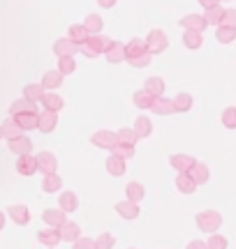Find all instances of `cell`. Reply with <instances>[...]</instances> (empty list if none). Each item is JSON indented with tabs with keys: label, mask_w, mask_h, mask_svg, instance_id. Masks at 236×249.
I'll use <instances>...</instances> for the list:
<instances>
[{
	"label": "cell",
	"mask_w": 236,
	"mask_h": 249,
	"mask_svg": "<svg viewBox=\"0 0 236 249\" xmlns=\"http://www.w3.org/2000/svg\"><path fill=\"white\" fill-rule=\"evenodd\" d=\"M109 44H111L109 37H104L98 33V35H88V39L79 44V51H81L86 58H98L100 53H104V51L109 49Z\"/></svg>",
	"instance_id": "obj_1"
},
{
	"label": "cell",
	"mask_w": 236,
	"mask_h": 249,
	"mask_svg": "<svg viewBox=\"0 0 236 249\" xmlns=\"http://www.w3.org/2000/svg\"><path fill=\"white\" fill-rule=\"evenodd\" d=\"M195 222L199 226V231L204 233H216L222 226V214L218 210H201L197 217H195Z\"/></svg>",
	"instance_id": "obj_2"
},
{
	"label": "cell",
	"mask_w": 236,
	"mask_h": 249,
	"mask_svg": "<svg viewBox=\"0 0 236 249\" xmlns=\"http://www.w3.org/2000/svg\"><path fill=\"white\" fill-rule=\"evenodd\" d=\"M144 44H146V51H148V53L157 55V53H164V51H167L169 39H167V35H164L162 30H151L148 37L144 39Z\"/></svg>",
	"instance_id": "obj_3"
},
{
	"label": "cell",
	"mask_w": 236,
	"mask_h": 249,
	"mask_svg": "<svg viewBox=\"0 0 236 249\" xmlns=\"http://www.w3.org/2000/svg\"><path fill=\"white\" fill-rule=\"evenodd\" d=\"M91 143L95 148H102V150H111L114 145H116V132H111V129H98V132L91 136Z\"/></svg>",
	"instance_id": "obj_4"
},
{
	"label": "cell",
	"mask_w": 236,
	"mask_h": 249,
	"mask_svg": "<svg viewBox=\"0 0 236 249\" xmlns=\"http://www.w3.org/2000/svg\"><path fill=\"white\" fill-rule=\"evenodd\" d=\"M35 160H37V171H39V173H44V176L46 173H56V171H58V160H56L54 152L42 150Z\"/></svg>",
	"instance_id": "obj_5"
},
{
	"label": "cell",
	"mask_w": 236,
	"mask_h": 249,
	"mask_svg": "<svg viewBox=\"0 0 236 249\" xmlns=\"http://www.w3.org/2000/svg\"><path fill=\"white\" fill-rule=\"evenodd\" d=\"M58 127V113L56 111H42V113H37V129L44 134H51Z\"/></svg>",
	"instance_id": "obj_6"
},
{
	"label": "cell",
	"mask_w": 236,
	"mask_h": 249,
	"mask_svg": "<svg viewBox=\"0 0 236 249\" xmlns=\"http://www.w3.org/2000/svg\"><path fill=\"white\" fill-rule=\"evenodd\" d=\"M7 214H9V219L17 224V226H26V224L30 222V210H28V205H23V203L9 205Z\"/></svg>",
	"instance_id": "obj_7"
},
{
	"label": "cell",
	"mask_w": 236,
	"mask_h": 249,
	"mask_svg": "<svg viewBox=\"0 0 236 249\" xmlns=\"http://www.w3.org/2000/svg\"><path fill=\"white\" fill-rule=\"evenodd\" d=\"M17 171L21 173V176H35V171H37V160H35V155H19V160H17Z\"/></svg>",
	"instance_id": "obj_8"
},
{
	"label": "cell",
	"mask_w": 236,
	"mask_h": 249,
	"mask_svg": "<svg viewBox=\"0 0 236 249\" xmlns=\"http://www.w3.org/2000/svg\"><path fill=\"white\" fill-rule=\"evenodd\" d=\"M77 51H79V44L72 42L70 37H60V39L54 42V53L58 55V58H63V55H74Z\"/></svg>",
	"instance_id": "obj_9"
},
{
	"label": "cell",
	"mask_w": 236,
	"mask_h": 249,
	"mask_svg": "<svg viewBox=\"0 0 236 249\" xmlns=\"http://www.w3.org/2000/svg\"><path fill=\"white\" fill-rule=\"evenodd\" d=\"M58 235H60V240H65V242H74L77 238H81V226L74 222H63L58 226Z\"/></svg>",
	"instance_id": "obj_10"
},
{
	"label": "cell",
	"mask_w": 236,
	"mask_h": 249,
	"mask_svg": "<svg viewBox=\"0 0 236 249\" xmlns=\"http://www.w3.org/2000/svg\"><path fill=\"white\" fill-rule=\"evenodd\" d=\"M178 26H183L185 30H197V33H204V28L209 26L206 18L201 14H185V17L178 21Z\"/></svg>",
	"instance_id": "obj_11"
},
{
	"label": "cell",
	"mask_w": 236,
	"mask_h": 249,
	"mask_svg": "<svg viewBox=\"0 0 236 249\" xmlns=\"http://www.w3.org/2000/svg\"><path fill=\"white\" fill-rule=\"evenodd\" d=\"M39 104L46 108V111H60V108L65 107V102L60 95H56L54 90H44V95H42V99H39Z\"/></svg>",
	"instance_id": "obj_12"
},
{
	"label": "cell",
	"mask_w": 236,
	"mask_h": 249,
	"mask_svg": "<svg viewBox=\"0 0 236 249\" xmlns=\"http://www.w3.org/2000/svg\"><path fill=\"white\" fill-rule=\"evenodd\" d=\"M17 113H39V108L35 102H28L26 97H21L9 104V116H17Z\"/></svg>",
	"instance_id": "obj_13"
},
{
	"label": "cell",
	"mask_w": 236,
	"mask_h": 249,
	"mask_svg": "<svg viewBox=\"0 0 236 249\" xmlns=\"http://www.w3.org/2000/svg\"><path fill=\"white\" fill-rule=\"evenodd\" d=\"M65 214H67V213H65V210H60V208H58V210H54V208H46L44 213H42V219H44L46 226L58 229L63 222H67V217H65Z\"/></svg>",
	"instance_id": "obj_14"
},
{
	"label": "cell",
	"mask_w": 236,
	"mask_h": 249,
	"mask_svg": "<svg viewBox=\"0 0 236 249\" xmlns=\"http://www.w3.org/2000/svg\"><path fill=\"white\" fill-rule=\"evenodd\" d=\"M188 173H190V178L197 182V187L206 185L209 178H211V171H209V166H206L204 161H195V164H192V169L188 171Z\"/></svg>",
	"instance_id": "obj_15"
},
{
	"label": "cell",
	"mask_w": 236,
	"mask_h": 249,
	"mask_svg": "<svg viewBox=\"0 0 236 249\" xmlns=\"http://www.w3.org/2000/svg\"><path fill=\"white\" fill-rule=\"evenodd\" d=\"M116 213L123 217V219H137L139 217V203H135V201H118L116 203Z\"/></svg>",
	"instance_id": "obj_16"
},
{
	"label": "cell",
	"mask_w": 236,
	"mask_h": 249,
	"mask_svg": "<svg viewBox=\"0 0 236 249\" xmlns=\"http://www.w3.org/2000/svg\"><path fill=\"white\" fill-rule=\"evenodd\" d=\"M195 157L192 155H183V152H178V155H172V160H169V164H172V169H176L178 173H188V171L192 169V164H195Z\"/></svg>",
	"instance_id": "obj_17"
},
{
	"label": "cell",
	"mask_w": 236,
	"mask_h": 249,
	"mask_svg": "<svg viewBox=\"0 0 236 249\" xmlns=\"http://www.w3.org/2000/svg\"><path fill=\"white\" fill-rule=\"evenodd\" d=\"M9 152H14V155H28V152L33 150V141L28 139V136H17V139H9Z\"/></svg>",
	"instance_id": "obj_18"
},
{
	"label": "cell",
	"mask_w": 236,
	"mask_h": 249,
	"mask_svg": "<svg viewBox=\"0 0 236 249\" xmlns=\"http://www.w3.org/2000/svg\"><path fill=\"white\" fill-rule=\"evenodd\" d=\"M151 111H153V113H157V116H172V113H176V111H174V102H172V99H167L164 95H160V97L153 99Z\"/></svg>",
	"instance_id": "obj_19"
},
{
	"label": "cell",
	"mask_w": 236,
	"mask_h": 249,
	"mask_svg": "<svg viewBox=\"0 0 236 249\" xmlns=\"http://www.w3.org/2000/svg\"><path fill=\"white\" fill-rule=\"evenodd\" d=\"M39 83H42V88L44 90H58L60 86H63V74H60L58 70H49L44 76H42Z\"/></svg>",
	"instance_id": "obj_20"
},
{
	"label": "cell",
	"mask_w": 236,
	"mask_h": 249,
	"mask_svg": "<svg viewBox=\"0 0 236 249\" xmlns=\"http://www.w3.org/2000/svg\"><path fill=\"white\" fill-rule=\"evenodd\" d=\"M104 53H107V60H109L111 65H118V62L125 60V44H123V42H111L109 49H107Z\"/></svg>",
	"instance_id": "obj_21"
},
{
	"label": "cell",
	"mask_w": 236,
	"mask_h": 249,
	"mask_svg": "<svg viewBox=\"0 0 236 249\" xmlns=\"http://www.w3.org/2000/svg\"><path fill=\"white\" fill-rule=\"evenodd\" d=\"M37 240L42 242V245H44V247H58V242H63L60 240V235H58V229H51V226H49V229H44V231H39L37 233Z\"/></svg>",
	"instance_id": "obj_22"
},
{
	"label": "cell",
	"mask_w": 236,
	"mask_h": 249,
	"mask_svg": "<svg viewBox=\"0 0 236 249\" xmlns=\"http://www.w3.org/2000/svg\"><path fill=\"white\" fill-rule=\"evenodd\" d=\"M63 187V178L58 173H46L44 180H42V192L44 194H54V192H60Z\"/></svg>",
	"instance_id": "obj_23"
},
{
	"label": "cell",
	"mask_w": 236,
	"mask_h": 249,
	"mask_svg": "<svg viewBox=\"0 0 236 249\" xmlns=\"http://www.w3.org/2000/svg\"><path fill=\"white\" fill-rule=\"evenodd\" d=\"M183 44H185V49H190V51H197L204 44V37L197 30H183Z\"/></svg>",
	"instance_id": "obj_24"
},
{
	"label": "cell",
	"mask_w": 236,
	"mask_h": 249,
	"mask_svg": "<svg viewBox=\"0 0 236 249\" xmlns=\"http://www.w3.org/2000/svg\"><path fill=\"white\" fill-rule=\"evenodd\" d=\"M58 205H60V210H65V213H74L79 208V196L74 194V192H63L60 198H58Z\"/></svg>",
	"instance_id": "obj_25"
},
{
	"label": "cell",
	"mask_w": 236,
	"mask_h": 249,
	"mask_svg": "<svg viewBox=\"0 0 236 249\" xmlns=\"http://www.w3.org/2000/svg\"><path fill=\"white\" fill-rule=\"evenodd\" d=\"M172 102H174V111H176V113H188V111L192 108V95L190 92H178Z\"/></svg>",
	"instance_id": "obj_26"
},
{
	"label": "cell",
	"mask_w": 236,
	"mask_h": 249,
	"mask_svg": "<svg viewBox=\"0 0 236 249\" xmlns=\"http://www.w3.org/2000/svg\"><path fill=\"white\" fill-rule=\"evenodd\" d=\"M176 189H178L181 194H192V192L197 189V182L190 178V173H178V176H176Z\"/></svg>",
	"instance_id": "obj_27"
},
{
	"label": "cell",
	"mask_w": 236,
	"mask_h": 249,
	"mask_svg": "<svg viewBox=\"0 0 236 249\" xmlns=\"http://www.w3.org/2000/svg\"><path fill=\"white\" fill-rule=\"evenodd\" d=\"M135 134L139 136V139H146V136H151V132H153V123H151V118L146 116H139L135 120Z\"/></svg>",
	"instance_id": "obj_28"
},
{
	"label": "cell",
	"mask_w": 236,
	"mask_h": 249,
	"mask_svg": "<svg viewBox=\"0 0 236 249\" xmlns=\"http://www.w3.org/2000/svg\"><path fill=\"white\" fill-rule=\"evenodd\" d=\"M0 129H2V139H7V141H9V139H17V136H21V134H23V129L17 124V120H14V118H7L5 123L0 124Z\"/></svg>",
	"instance_id": "obj_29"
},
{
	"label": "cell",
	"mask_w": 236,
	"mask_h": 249,
	"mask_svg": "<svg viewBox=\"0 0 236 249\" xmlns=\"http://www.w3.org/2000/svg\"><path fill=\"white\" fill-rule=\"evenodd\" d=\"M12 118L17 120V124L23 132H30V129L37 127V113H17V116H12Z\"/></svg>",
	"instance_id": "obj_30"
},
{
	"label": "cell",
	"mask_w": 236,
	"mask_h": 249,
	"mask_svg": "<svg viewBox=\"0 0 236 249\" xmlns=\"http://www.w3.org/2000/svg\"><path fill=\"white\" fill-rule=\"evenodd\" d=\"M107 173L118 178V176H123L125 173V160H120L116 155H109V160H107Z\"/></svg>",
	"instance_id": "obj_31"
},
{
	"label": "cell",
	"mask_w": 236,
	"mask_h": 249,
	"mask_svg": "<svg viewBox=\"0 0 236 249\" xmlns=\"http://www.w3.org/2000/svg\"><path fill=\"white\" fill-rule=\"evenodd\" d=\"M144 90L146 92H151L153 97H160V95H164V79H160V76H151V79H146Z\"/></svg>",
	"instance_id": "obj_32"
},
{
	"label": "cell",
	"mask_w": 236,
	"mask_h": 249,
	"mask_svg": "<svg viewBox=\"0 0 236 249\" xmlns=\"http://www.w3.org/2000/svg\"><path fill=\"white\" fill-rule=\"evenodd\" d=\"M146 51V44L144 39H139V37H132L130 42L125 44V60L127 58H135V55H141Z\"/></svg>",
	"instance_id": "obj_33"
},
{
	"label": "cell",
	"mask_w": 236,
	"mask_h": 249,
	"mask_svg": "<svg viewBox=\"0 0 236 249\" xmlns=\"http://www.w3.org/2000/svg\"><path fill=\"white\" fill-rule=\"evenodd\" d=\"M125 194H127V201H135V203H139V201L146 196V189H144V185H141V182H127Z\"/></svg>",
	"instance_id": "obj_34"
},
{
	"label": "cell",
	"mask_w": 236,
	"mask_h": 249,
	"mask_svg": "<svg viewBox=\"0 0 236 249\" xmlns=\"http://www.w3.org/2000/svg\"><path fill=\"white\" fill-rule=\"evenodd\" d=\"M102 26H104V21H102L100 14H88L86 21H83V28L88 30V35H98V33H102Z\"/></svg>",
	"instance_id": "obj_35"
},
{
	"label": "cell",
	"mask_w": 236,
	"mask_h": 249,
	"mask_svg": "<svg viewBox=\"0 0 236 249\" xmlns=\"http://www.w3.org/2000/svg\"><path fill=\"white\" fill-rule=\"evenodd\" d=\"M42 95H44V88H42V83H28L26 88H23V97L28 99V102H39L42 99Z\"/></svg>",
	"instance_id": "obj_36"
},
{
	"label": "cell",
	"mask_w": 236,
	"mask_h": 249,
	"mask_svg": "<svg viewBox=\"0 0 236 249\" xmlns=\"http://www.w3.org/2000/svg\"><path fill=\"white\" fill-rule=\"evenodd\" d=\"M153 99H155L153 95H151V92H146L144 88L137 90L135 95H132V102H135V107H137V108H151Z\"/></svg>",
	"instance_id": "obj_37"
},
{
	"label": "cell",
	"mask_w": 236,
	"mask_h": 249,
	"mask_svg": "<svg viewBox=\"0 0 236 249\" xmlns=\"http://www.w3.org/2000/svg\"><path fill=\"white\" fill-rule=\"evenodd\" d=\"M116 141L123 143V145H135V143L139 141V136L135 134L132 127H123V129H118L116 132Z\"/></svg>",
	"instance_id": "obj_38"
},
{
	"label": "cell",
	"mask_w": 236,
	"mask_h": 249,
	"mask_svg": "<svg viewBox=\"0 0 236 249\" xmlns=\"http://www.w3.org/2000/svg\"><path fill=\"white\" fill-rule=\"evenodd\" d=\"M67 37H70L72 42H77V44H81V42H86V39H88V30L83 28V23H72V26H70Z\"/></svg>",
	"instance_id": "obj_39"
},
{
	"label": "cell",
	"mask_w": 236,
	"mask_h": 249,
	"mask_svg": "<svg viewBox=\"0 0 236 249\" xmlns=\"http://www.w3.org/2000/svg\"><path fill=\"white\" fill-rule=\"evenodd\" d=\"M222 14H225V7H220V5H216V7H209L201 17L206 18V23L209 26H220V18H222Z\"/></svg>",
	"instance_id": "obj_40"
},
{
	"label": "cell",
	"mask_w": 236,
	"mask_h": 249,
	"mask_svg": "<svg viewBox=\"0 0 236 249\" xmlns=\"http://www.w3.org/2000/svg\"><path fill=\"white\" fill-rule=\"evenodd\" d=\"M216 39L220 44H232L236 39V28H227V26H218L216 30Z\"/></svg>",
	"instance_id": "obj_41"
},
{
	"label": "cell",
	"mask_w": 236,
	"mask_h": 249,
	"mask_svg": "<svg viewBox=\"0 0 236 249\" xmlns=\"http://www.w3.org/2000/svg\"><path fill=\"white\" fill-rule=\"evenodd\" d=\"M77 70V62H74V55H63V58H58V71L67 76V74H74Z\"/></svg>",
	"instance_id": "obj_42"
},
{
	"label": "cell",
	"mask_w": 236,
	"mask_h": 249,
	"mask_svg": "<svg viewBox=\"0 0 236 249\" xmlns=\"http://www.w3.org/2000/svg\"><path fill=\"white\" fill-rule=\"evenodd\" d=\"M111 155H116V157H120V160H130V157H135V145L116 143V145L111 148Z\"/></svg>",
	"instance_id": "obj_43"
},
{
	"label": "cell",
	"mask_w": 236,
	"mask_h": 249,
	"mask_svg": "<svg viewBox=\"0 0 236 249\" xmlns=\"http://www.w3.org/2000/svg\"><path fill=\"white\" fill-rule=\"evenodd\" d=\"M222 124L227 127V129H236V107H227L222 111V116H220Z\"/></svg>",
	"instance_id": "obj_44"
},
{
	"label": "cell",
	"mask_w": 236,
	"mask_h": 249,
	"mask_svg": "<svg viewBox=\"0 0 236 249\" xmlns=\"http://www.w3.org/2000/svg\"><path fill=\"white\" fill-rule=\"evenodd\" d=\"M151 60H153V55L148 53V51H144L141 55H135V58H127V62L135 67V70H141V67H148L151 65Z\"/></svg>",
	"instance_id": "obj_45"
},
{
	"label": "cell",
	"mask_w": 236,
	"mask_h": 249,
	"mask_svg": "<svg viewBox=\"0 0 236 249\" xmlns=\"http://www.w3.org/2000/svg\"><path fill=\"white\" fill-rule=\"evenodd\" d=\"M206 249H227V238L218 235V233H211V238L206 240Z\"/></svg>",
	"instance_id": "obj_46"
},
{
	"label": "cell",
	"mask_w": 236,
	"mask_h": 249,
	"mask_svg": "<svg viewBox=\"0 0 236 249\" xmlns=\"http://www.w3.org/2000/svg\"><path fill=\"white\" fill-rule=\"evenodd\" d=\"M114 245H116V238L111 233H102L100 238L95 240V249H111Z\"/></svg>",
	"instance_id": "obj_47"
},
{
	"label": "cell",
	"mask_w": 236,
	"mask_h": 249,
	"mask_svg": "<svg viewBox=\"0 0 236 249\" xmlns=\"http://www.w3.org/2000/svg\"><path fill=\"white\" fill-rule=\"evenodd\" d=\"M220 26H227V28H236V9H225V14L220 18Z\"/></svg>",
	"instance_id": "obj_48"
},
{
	"label": "cell",
	"mask_w": 236,
	"mask_h": 249,
	"mask_svg": "<svg viewBox=\"0 0 236 249\" xmlns=\"http://www.w3.org/2000/svg\"><path fill=\"white\" fill-rule=\"evenodd\" d=\"M72 249H95V240H91V238H77L72 242Z\"/></svg>",
	"instance_id": "obj_49"
},
{
	"label": "cell",
	"mask_w": 236,
	"mask_h": 249,
	"mask_svg": "<svg viewBox=\"0 0 236 249\" xmlns=\"http://www.w3.org/2000/svg\"><path fill=\"white\" fill-rule=\"evenodd\" d=\"M188 249H206V242H201V240H190V242H188Z\"/></svg>",
	"instance_id": "obj_50"
},
{
	"label": "cell",
	"mask_w": 236,
	"mask_h": 249,
	"mask_svg": "<svg viewBox=\"0 0 236 249\" xmlns=\"http://www.w3.org/2000/svg\"><path fill=\"white\" fill-rule=\"evenodd\" d=\"M116 2H118V0H98V5H100L102 9H111Z\"/></svg>",
	"instance_id": "obj_51"
},
{
	"label": "cell",
	"mask_w": 236,
	"mask_h": 249,
	"mask_svg": "<svg viewBox=\"0 0 236 249\" xmlns=\"http://www.w3.org/2000/svg\"><path fill=\"white\" fill-rule=\"evenodd\" d=\"M199 5L209 9V7H216V5H220V0H199Z\"/></svg>",
	"instance_id": "obj_52"
},
{
	"label": "cell",
	"mask_w": 236,
	"mask_h": 249,
	"mask_svg": "<svg viewBox=\"0 0 236 249\" xmlns=\"http://www.w3.org/2000/svg\"><path fill=\"white\" fill-rule=\"evenodd\" d=\"M2 229H5V213L0 210V231H2Z\"/></svg>",
	"instance_id": "obj_53"
},
{
	"label": "cell",
	"mask_w": 236,
	"mask_h": 249,
	"mask_svg": "<svg viewBox=\"0 0 236 249\" xmlns=\"http://www.w3.org/2000/svg\"><path fill=\"white\" fill-rule=\"evenodd\" d=\"M0 139H2V129H0Z\"/></svg>",
	"instance_id": "obj_54"
},
{
	"label": "cell",
	"mask_w": 236,
	"mask_h": 249,
	"mask_svg": "<svg viewBox=\"0 0 236 249\" xmlns=\"http://www.w3.org/2000/svg\"><path fill=\"white\" fill-rule=\"evenodd\" d=\"M220 2H222V0H220ZM225 2H229V0H225Z\"/></svg>",
	"instance_id": "obj_55"
},
{
	"label": "cell",
	"mask_w": 236,
	"mask_h": 249,
	"mask_svg": "<svg viewBox=\"0 0 236 249\" xmlns=\"http://www.w3.org/2000/svg\"><path fill=\"white\" fill-rule=\"evenodd\" d=\"M130 249H135V247H130Z\"/></svg>",
	"instance_id": "obj_56"
},
{
	"label": "cell",
	"mask_w": 236,
	"mask_h": 249,
	"mask_svg": "<svg viewBox=\"0 0 236 249\" xmlns=\"http://www.w3.org/2000/svg\"><path fill=\"white\" fill-rule=\"evenodd\" d=\"M51 249H54V247H51Z\"/></svg>",
	"instance_id": "obj_57"
}]
</instances>
